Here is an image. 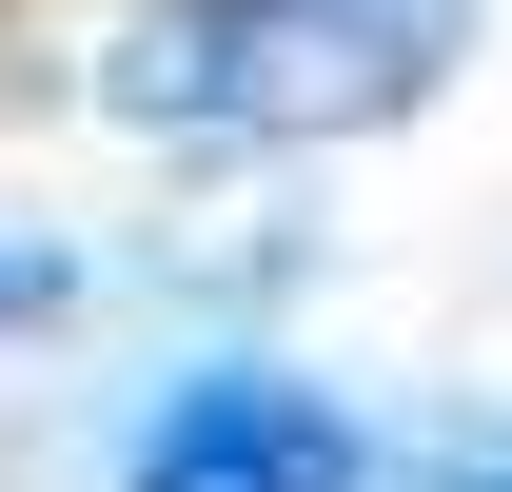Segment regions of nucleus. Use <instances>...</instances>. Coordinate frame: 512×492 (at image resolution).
<instances>
[{
	"label": "nucleus",
	"instance_id": "2",
	"mask_svg": "<svg viewBox=\"0 0 512 492\" xmlns=\"http://www.w3.org/2000/svg\"><path fill=\"white\" fill-rule=\"evenodd\" d=\"M138 492H355V414L296 374H178L138 433Z\"/></svg>",
	"mask_w": 512,
	"mask_h": 492
},
{
	"label": "nucleus",
	"instance_id": "1",
	"mask_svg": "<svg viewBox=\"0 0 512 492\" xmlns=\"http://www.w3.org/2000/svg\"><path fill=\"white\" fill-rule=\"evenodd\" d=\"M473 60V0H138L99 99L138 138H375Z\"/></svg>",
	"mask_w": 512,
	"mask_h": 492
},
{
	"label": "nucleus",
	"instance_id": "3",
	"mask_svg": "<svg viewBox=\"0 0 512 492\" xmlns=\"http://www.w3.org/2000/svg\"><path fill=\"white\" fill-rule=\"evenodd\" d=\"M473 492H512V473H473Z\"/></svg>",
	"mask_w": 512,
	"mask_h": 492
}]
</instances>
